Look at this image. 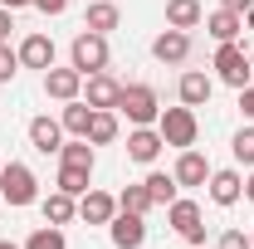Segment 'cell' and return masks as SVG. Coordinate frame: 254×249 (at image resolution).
Wrapping results in <instances>:
<instances>
[{
  "label": "cell",
  "instance_id": "cell-23",
  "mask_svg": "<svg viewBox=\"0 0 254 249\" xmlns=\"http://www.w3.org/2000/svg\"><path fill=\"white\" fill-rule=\"evenodd\" d=\"M73 215H78V200H73L68 190H54V195L44 200V220H49V225H68Z\"/></svg>",
  "mask_w": 254,
  "mask_h": 249
},
{
  "label": "cell",
  "instance_id": "cell-36",
  "mask_svg": "<svg viewBox=\"0 0 254 249\" xmlns=\"http://www.w3.org/2000/svg\"><path fill=\"white\" fill-rule=\"evenodd\" d=\"M0 5H5V10H25L30 0H0Z\"/></svg>",
  "mask_w": 254,
  "mask_h": 249
},
{
  "label": "cell",
  "instance_id": "cell-31",
  "mask_svg": "<svg viewBox=\"0 0 254 249\" xmlns=\"http://www.w3.org/2000/svg\"><path fill=\"white\" fill-rule=\"evenodd\" d=\"M215 249H254V245H250V235H245V230H225Z\"/></svg>",
  "mask_w": 254,
  "mask_h": 249
},
{
  "label": "cell",
  "instance_id": "cell-38",
  "mask_svg": "<svg viewBox=\"0 0 254 249\" xmlns=\"http://www.w3.org/2000/svg\"><path fill=\"white\" fill-rule=\"evenodd\" d=\"M245 30H254V5H250V10H245Z\"/></svg>",
  "mask_w": 254,
  "mask_h": 249
},
{
  "label": "cell",
  "instance_id": "cell-29",
  "mask_svg": "<svg viewBox=\"0 0 254 249\" xmlns=\"http://www.w3.org/2000/svg\"><path fill=\"white\" fill-rule=\"evenodd\" d=\"M230 152H235V161H240V166H254V127H240V132H235Z\"/></svg>",
  "mask_w": 254,
  "mask_h": 249
},
{
  "label": "cell",
  "instance_id": "cell-11",
  "mask_svg": "<svg viewBox=\"0 0 254 249\" xmlns=\"http://www.w3.org/2000/svg\"><path fill=\"white\" fill-rule=\"evenodd\" d=\"M78 215L88 220V225H108V220L118 215V195H108V190H83L78 195Z\"/></svg>",
  "mask_w": 254,
  "mask_h": 249
},
{
  "label": "cell",
  "instance_id": "cell-34",
  "mask_svg": "<svg viewBox=\"0 0 254 249\" xmlns=\"http://www.w3.org/2000/svg\"><path fill=\"white\" fill-rule=\"evenodd\" d=\"M10 30H15V10H5V5H0V44L10 39Z\"/></svg>",
  "mask_w": 254,
  "mask_h": 249
},
{
  "label": "cell",
  "instance_id": "cell-41",
  "mask_svg": "<svg viewBox=\"0 0 254 249\" xmlns=\"http://www.w3.org/2000/svg\"><path fill=\"white\" fill-rule=\"evenodd\" d=\"M0 205H5V195H0Z\"/></svg>",
  "mask_w": 254,
  "mask_h": 249
},
{
  "label": "cell",
  "instance_id": "cell-19",
  "mask_svg": "<svg viewBox=\"0 0 254 249\" xmlns=\"http://www.w3.org/2000/svg\"><path fill=\"white\" fill-rule=\"evenodd\" d=\"M118 5L113 0H93L88 5V15H83V30H93V34H108V30H118Z\"/></svg>",
  "mask_w": 254,
  "mask_h": 249
},
{
  "label": "cell",
  "instance_id": "cell-8",
  "mask_svg": "<svg viewBox=\"0 0 254 249\" xmlns=\"http://www.w3.org/2000/svg\"><path fill=\"white\" fill-rule=\"evenodd\" d=\"M44 93L59 98V103H73V98L83 93V73L68 63V68H44Z\"/></svg>",
  "mask_w": 254,
  "mask_h": 249
},
{
  "label": "cell",
  "instance_id": "cell-33",
  "mask_svg": "<svg viewBox=\"0 0 254 249\" xmlns=\"http://www.w3.org/2000/svg\"><path fill=\"white\" fill-rule=\"evenodd\" d=\"M240 113L254 123V83H250V88H240Z\"/></svg>",
  "mask_w": 254,
  "mask_h": 249
},
{
  "label": "cell",
  "instance_id": "cell-27",
  "mask_svg": "<svg viewBox=\"0 0 254 249\" xmlns=\"http://www.w3.org/2000/svg\"><path fill=\"white\" fill-rule=\"evenodd\" d=\"M118 210H132V215H147V210H152V195H147V186H127L123 195H118Z\"/></svg>",
  "mask_w": 254,
  "mask_h": 249
},
{
  "label": "cell",
  "instance_id": "cell-35",
  "mask_svg": "<svg viewBox=\"0 0 254 249\" xmlns=\"http://www.w3.org/2000/svg\"><path fill=\"white\" fill-rule=\"evenodd\" d=\"M220 5H225V10H235V15H245V10H250L254 0H220Z\"/></svg>",
  "mask_w": 254,
  "mask_h": 249
},
{
  "label": "cell",
  "instance_id": "cell-25",
  "mask_svg": "<svg viewBox=\"0 0 254 249\" xmlns=\"http://www.w3.org/2000/svg\"><path fill=\"white\" fill-rule=\"evenodd\" d=\"M59 161H64V166H88V171H93V147H88V137L64 142V147H59Z\"/></svg>",
  "mask_w": 254,
  "mask_h": 249
},
{
  "label": "cell",
  "instance_id": "cell-43",
  "mask_svg": "<svg viewBox=\"0 0 254 249\" xmlns=\"http://www.w3.org/2000/svg\"><path fill=\"white\" fill-rule=\"evenodd\" d=\"M250 245H254V235H250Z\"/></svg>",
  "mask_w": 254,
  "mask_h": 249
},
{
  "label": "cell",
  "instance_id": "cell-3",
  "mask_svg": "<svg viewBox=\"0 0 254 249\" xmlns=\"http://www.w3.org/2000/svg\"><path fill=\"white\" fill-rule=\"evenodd\" d=\"M118 108L127 113V123H132V127H152L161 118V103H157V88H152V83H127Z\"/></svg>",
  "mask_w": 254,
  "mask_h": 249
},
{
  "label": "cell",
  "instance_id": "cell-16",
  "mask_svg": "<svg viewBox=\"0 0 254 249\" xmlns=\"http://www.w3.org/2000/svg\"><path fill=\"white\" fill-rule=\"evenodd\" d=\"M205 30H210V39L215 44H230V39H240V30H245V15H235V10H215V15H205Z\"/></svg>",
  "mask_w": 254,
  "mask_h": 249
},
{
  "label": "cell",
  "instance_id": "cell-5",
  "mask_svg": "<svg viewBox=\"0 0 254 249\" xmlns=\"http://www.w3.org/2000/svg\"><path fill=\"white\" fill-rule=\"evenodd\" d=\"M215 73H220V83H230V88H250V54L230 39V44H220L215 49Z\"/></svg>",
  "mask_w": 254,
  "mask_h": 249
},
{
  "label": "cell",
  "instance_id": "cell-18",
  "mask_svg": "<svg viewBox=\"0 0 254 249\" xmlns=\"http://www.w3.org/2000/svg\"><path fill=\"white\" fill-rule=\"evenodd\" d=\"M245 195V176L240 171H210V200L215 205H235Z\"/></svg>",
  "mask_w": 254,
  "mask_h": 249
},
{
  "label": "cell",
  "instance_id": "cell-9",
  "mask_svg": "<svg viewBox=\"0 0 254 249\" xmlns=\"http://www.w3.org/2000/svg\"><path fill=\"white\" fill-rule=\"evenodd\" d=\"M83 103L88 108H118L123 103V83L108 78V73H88L83 78Z\"/></svg>",
  "mask_w": 254,
  "mask_h": 249
},
{
  "label": "cell",
  "instance_id": "cell-10",
  "mask_svg": "<svg viewBox=\"0 0 254 249\" xmlns=\"http://www.w3.org/2000/svg\"><path fill=\"white\" fill-rule=\"evenodd\" d=\"M161 147H166V142H161L157 127H137V132L127 137V161H137V166H152V161L161 156Z\"/></svg>",
  "mask_w": 254,
  "mask_h": 249
},
{
  "label": "cell",
  "instance_id": "cell-2",
  "mask_svg": "<svg viewBox=\"0 0 254 249\" xmlns=\"http://www.w3.org/2000/svg\"><path fill=\"white\" fill-rule=\"evenodd\" d=\"M0 195L10 205H34L39 200V181H34V171L25 161H5L0 166Z\"/></svg>",
  "mask_w": 254,
  "mask_h": 249
},
{
  "label": "cell",
  "instance_id": "cell-26",
  "mask_svg": "<svg viewBox=\"0 0 254 249\" xmlns=\"http://www.w3.org/2000/svg\"><path fill=\"white\" fill-rule=\"evenodd\" d=\"M88 176H93L88 166H59V190H68V195L78 200V195L88 190Z\"/></svg>",
  "mask_w": 254,
  "mask_h": 249
},
{
  "label": "cell",
  "instance_id": "cell-12",
  "mask_svg": "<svg viewBox=\"0 0 254 249\" xmlns=\"http://www.w3.org/2000/svg\"><path fill=\"white\" fill-rule=\"evenodd\" d=\"M152 54H157V63H186L190 34L186 30H161L157 39H152Z\"/></svg>",
  "mask_w": 254,
  "mask_h": 249
},
{
  "label": "cell",
  "instance_id": "cell-32",
  "mask_svg": "<svg viewBox=\"0 0 254 249\" xmlns=\"http://www.w3.org/2000/svg\"><path fill=\"white\" fill-rule=\"evenodd\" d=\"M34 10H44V15H64L68 10V0H30Z\"/></svg>",
  "mask_w": 254,
  "mask_h": 249
},
{
  "label": "cell",
  "instance_id": "cell-7",
  "mask_svg": "<svg viewBox=\"0 0 254 249\" xmlns=\"http://www.w3.org/2000/svg\"><path fill=\"white\" fill-rule=\"evenodd\" d=\"M108 235L118 249H142L147 245V215H132V210H118L108 220Z\"/></svg>",
  "mask_w": 254,
  "mask_h": 249
},
{
  "label": "cell",
  "instance_id": "cell-22",
  "mask_svg": "<svg viewBox=\"0 0 254 249\" xmlns=\"http://www.w3.org/2000/svg\"><path fill=\"white\" fill-rule=\"evenodd\" d=\"M59 123H64V132H73V137H88V123H93V108L73 98V103H64Z\"/></svg>",
  "mask_w": 254,
  "mask_h": 249
},
{
  "label": "cell",
  "instance_id": "cell-6",
  "mask_svg": "<svg viewBox=\"0 0 254 249\" xmlns=\"http://www.w3.org/2000/svg\"><path fill=\"white\" fill-rule=\"evenodd\" d=\"M166 220L176 225V235H181L186 245H205V225H200V205H195V200H181V195H176V200L166 205Z\"/></svg>",
  "mask_w": 254,
  "mask_h": 249
},
{
  "label": "cell",
  "instance_id": "cell-13",
  "mask_svg": "<svg viewBox=\"0 0 254 249\" xmlns=\"http://www.w3.org/2000/svg\"><path fill=\"white\" fill-rule=\"evenodd\" d=\"M171 176H176V186H205V181H210V161L195 152V147H186Z\"/></svg>",
  "mask_w": 254,
  "mask_h": 249
},
{
  "label": "cell",
  "instance_id": "cell-39",
  "mask_svg": "<svg viewBox=\"0 0 254 249\" xmlns=\"http://www.w3.org/2000/svg\"><path fill=\"white\" fill-rule=\"evenodd\" d=\"M0 249H25V245H10V240H0Z\"/></svg>",
  "mask_w": 254,
  "mask_h": 249
},
{
  "label": "cell",
  "instance_id": "cell-24",
  "mask_svg": "<svg viewBox=\"0 0 254 249\" xmlns=\"http://www.w3.org/2000/svg\"><path fill=\"white\" fill-rule=\"evenodd\" d=\"M142 186H147V195H152V205H171L176 190H181V186H176V176H166V171H152Z\"/></svg>",
  "mask_w": 254,
  "mask_h": 249
},
{
  "label": "cell",
  "instance_id": "cell-4",
  "mask_svg": "<svg viewBox=\"0 0 254 249\" xmlns=\"http://www.w3.org/2000/svg\"><path fill=\"white\" fill-rule=\"evenodd\" d=\"M68 59H73V68L88 78V73H103L108 68V34H93V30H83L78 39H73V49H68Z\"/></svg>",
  "mask_w": 254,
  "mask_h": 249
},
{
  "label": "cell",
  "instance_id": "cell-21",
  "mask_svg": "<svg viewBox=\"0 0 254 249\" xmlns=\"http://www.w3.org/2000/svg\"><path fill=\"white\" fill-rule=\"evenodd\" d=\"M88 142H93V147H108V142H118V118H113V108H93Z\"/></svg>",
  "mask_w": 254,
  "mask_h": 249
},
{
  "label": "cell",
  "instance_id": "cell-42",
  "mask_svg": "<svg viewBox=\"0 0 254 249\" xmlns=\"http://www.w3.org/2000/svg\"><path fill=\"white\" fill-rule=\"evenodd\" d=\"M0 166H5V156H0Z\"/></svg>",
  "mask_w": 254,
  "mask_h": 249
},
{
  "label": "cell",
  "instance_id": "cell-14",
  "mask_svg": "<svg viewBox=\"0 0 254 249\" xmlns=\"http://www.w3.org/2000/svg\"><path fill=\"white\" fill-rule=\"evenodd\" d=\"M176 93H181V103H186V108H205V103H210V93H215V83H210L200 68H186V73H181V83H176Z\"/></svg>",
  "mask_w": 254,
  "mask_h": 249
},
{
  "label": "cell",
  "instance_id": "cell-37",
  "mask_svg": "<svg viewBox=\"0 0 254 249\" xmlns=\"http://www.w3.org/2000/svg\"><path fill=\"white\" fill-rule=\"evenodd\" d=\"M245 195H250V200H254V171H250V176H245Z\"/></svg>",
  "mask_w": 254,
  "mask_h": 249
},
{
  "label": "cell",
  "instance_id": "cell-28",
  "mask_svg": "<svg viewBox=\"0 0 254 249\" xmlns=\"http://www.w3.org/2000/svg\"><path fill=\"white\" fill-rule=\"evenodd\" d=\"M25 249H68V245H64L59 225H44V230H34L30 240H25Z\"/></svg>",
  "mask_w": 254,
  "mask_h": 249
},
{
  "label": "cell",
  "instance_id": "cell-1",
  "mask_svg": "<svg viewBox=\"0 0 254 249\" xmlns=\"http://www.w3.org/2000/svg\"><path fill=\"white\" fill-rule=\"evenodd\" d=\"M157 132H161L166 147H181V152H186V147H195V137H200V123H195V113L181 103V108H161Z\"/></svg>",
  "mask_w": 254,
  "mask_h": 249
},
{
  "label": "cell",
  "instance_id": "cell-40",
  "mask_svg": "<svg viewBox=\"0 0 254 249\" xmlns=\"http://www.w3.org/2000/svg\"><path fill=\"white\" fill-rule=\"evenodd\" d=\"M250 68H254V49H250Z\"/></svg>",
  "mask_w": 254,
  "mask_h": 249
},
{
  "label": "cell",
  "instance_id": "cell-30",
  "mask_svg": "<svg viewBox=\"0 0 254 249\" xmlns=\"http://www.w3.org/2000/svg\"><path fill=\"white\" fill-rule=\"evenodd\" d=\"M20 73V49H10V44H0V83H10Z\"/></svg>",
  "mask_w": 254,
  "mask_h": 249
},
{
  "label": "cell",
  "instance_id": "cell-17",
  "mask_svg": "<svg viewBox=\"0 0 254 249\" xmlns=\"http://www.w3.org/2000/svg\"><path fill=\"white\" fill-rule=\"evenodd\" d=\"M20 63L25 68H54V39L49 34H30L20 44Z\"/></svg>",
  "mask_w": 254,
  "mask_h": 249
},
{
  "label": "cell",
  "instance_id": "cell-20",
  "mask_svg": "<svg viewBox=\"0 0 254 249\" xmlns=\"http://www.w3.org/2000/svg\"><path fill=\"white\" fill-rule=\"evenodd\" d=\"M166 25L171 30H195L200 25V0H166Z\"/></svg>",
  "mask_w": 254,
  "mask_h": 249
},
{
  "label": "cell",
  "instance_id": "cell-15",
  "mask_svg": "<svg viewBox=\"0 0 254 249\" xmlns=\"http://www.w3.org/2000/svg\"><path fill=\"white\" fill-rule=\"evenodd\" d=\"M30 147L44 152V156L59 152V147H64V123H59V118H34V123H30Z\"/></svg>",
  "mask_w": 254,
  "mask_h": 249
}]
</instances>
